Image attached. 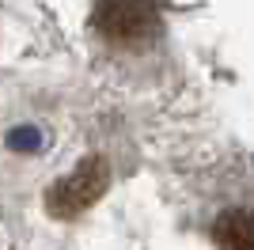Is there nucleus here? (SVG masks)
Instances as JSON below:
<instances>
[{
  "instance_id": "f257e3e1",
  "label": "nucleus",
  "mask_w": 254,
  "mask_h": 250,
  "mask_svg": "<svg viewBox=\"0 0 254 250\" xmlns=\"http://www.w3.org/2000/svg\"><path fill=\"white\" fill-rule=\"evenodd\" d=\"M95 27L114 42H144L156 34L159 15L152 0H99Z\"/></svg>"
},
{
  "instance_id": "f03ea898",
  "label": "nucleus",
  "mask_w": 254,
  "mask_h": 250,
  "mask_svg": "<svg viewBox=\"0 0 254 250\" xmlns=\"http://www.w3.org/2000/svg\"><path fill=\"white\" fill-rule=\"evenodd\" d=\"M106 182H110L106 163L103 159H87V163H80L68 178H61V182L50 189L46 205H50L53 216H76V212H84L87 205H95V201L103 197Z\"/></svg>"
},
{
  "instance_id": "7ed1b4c3",
  "label": "nucleus",
  "mask_w": 254,
  "mask_h": 250,
  "mask_svg": "<svg viewBox=\"0 0 254 250\" xmlns=\"http://www.w3.org/2000/svg\"><path fill=\"white\" fill-rule=\"evenodd\" d=\"M216 239L224 250H254V212L251 208H228L216 220Z\"/></svg>"
}]
</instances>
